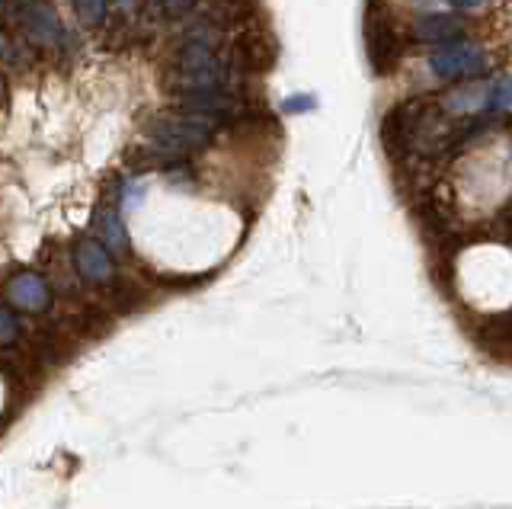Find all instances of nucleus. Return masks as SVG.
Segmentation results:
<instances>
[{"mask_svg":"<svg viewBox=\"0 0 512 509\" xmlns=\"http://www.w3.org/2000/svg\"><path fill=\"white\" fill-rule=\"evenodd\" d=\"M218 125L205 116H192V113H160L151 129H148V141H151V154L160 157V161L176 164L183 161L186 154L205 148L208 141L215 138Z\"/></svg>","mask_w":512,"mask_h":509,"instance_id":"1","label":"nucleus"},{"mask_svg":"<svg viewBox=\"0 0 512 509\" xmlns=\"http://www.w3.org/2000/svg\"><path fill=\"white\" fill-rule=\"evenodd\" d=\"M426 68L439 84H464L474 81V77H484V71L490 68V55L480 42L458 39L432 49L426 58Z\"/></svg>","mask_w":512,"mask_h":509,"instance_id":"2","label":"nucleus"},{"mask_svg":"<svg viewBox=\"0 0 512 509\" xmlns=\"http://www.w3.org/2000/svg\"><path fill=\"white\" fill-rule=\"evenodd\" d=\"M13 20L20 23L23 36L39 49H64V42H68V29H64L48 0H16Z\"/></svg>","mask_w":512,"mask_h":509,"instance_id":"3","label":"nucleus"},{"mask_svg":"<svg viewBox=\"0 0 512 509\" xmlns=\"http://www.w3.org/2000/svg\"><path fill=\"white\" fill-rule=\"evenodd\" d=\"M365 45H368V61H372L375 74H391L397 68L400 55H404V39H400L397 26L384 17L378 20L375 13H368V26H365Z\"/></svg>","mask_w":512,"mask_h":509,"instance_id":"4","label":"nucleus"},{"mask_svg":"<svg viewBox=\"0 0 512 509\" xmlns=\"http://www.w3.org/2000/svg\"><path fill=\"white\" fill-rule=\"evenodd\" d=\"M468 33L471 20L464 13H420V17L410 20V39L420 45H432V49L468 39Z\"/></svg>","mask_w":512,"mask_h":509,"instance_id":"5","label":"nucleus"},{"mask_svg":"<svg viewBox=\"0 0 512 509\" xmlns=\"http://www.w3.org/2000/svg\"><path fill=\"white\" fill-rule=\"evenodd\" d=\"M423 109H426V100H404L384 116L381 138H384V148L394 157L413 151V135H416V125H420Z\"/></svg>","mask_w":512,"mask_h":509,"instance_id":"6","label":"nucleus"},{"mask_svg":"<svg viewBox=\"0 0 512 509\" xmlns=\"http://www.w3.org/2000/svg\"><path fill=\"white\" fill-rule=\"evenodd\" d=\"M490 93H493V77H474V81L455 84L452 90L439 100L442 113L452 116H484L490 113Z\"/></svg>","mask_w":512,"mask_h":509,"instance_id":"7","label":"nucleus"},{"mask_svg":"<svg viewBox=\"0 0 512 509\" xmlns=\"http://www.w3.org/2000/svg\"><path fill=\"white\" fill-rule=\"evenodd\" d=\"M74 266H77V273L90 282H109L112 273H116V263H112L109 250L103 244H96L93 237H84V241L74 247Z\"/></svg>","mask_w":512,"mask_h":509,"instance_id":"8","label":"nucleus"},{"mask_svg":"<svg viewBox=\"0 0 512 509\" xmlns=\"http://www.w3.org/2000/svg\"><path fill=\"white\" fill-rule=\"evenodd\" d=\"M7 301L20 311H42L48 305V285L36 273H16L7 285Z\"/></svg>","mask_w":512,"mask_h":509,"instance_id":"9","label":"nucleus"},{"mask_svg":"<svg viewBox=\"0 0 512 509\" xmlns=\"http://www.w3.org/2000/svg\"><path fill=\"white\" fill-rule=\"evenodd\" d=\"M93 231L96 244H103L106 250H116V253H125L128 250V237H125V225L116 209H109V205H103L100 212L93 215Z\"/></svg>","mask_w":512,"mask_h":509,"instance_id":"10","label":"nucleus"},{"mask_svg":"<svg viewBox=\"0 0 512 509\" xmlns=\"http://www.w3.org/2000/svg\"><path fill=\"white\" fill-rule=\"evenodd\" d=\"M109 4H112V0H74V13H77L80 23L100 26L106 20V13H109Z\"/></svg>","mask_w":512,"mask_h":509,"instance_id":"11","label":"nucleus"},{"mask_svg":"<svg viewBox=\"0 0 512 509\" xmlns=\"http://www.w3.org/2000/svg\"><path fill=\"white\" fill-rule=\"evenodd\" d=\"M0 61L10 68H20L29 61V49H23V45L16 42L10 33H4V29H0Z\"/></svg>","mask_w":512,"mask_h":509,"instance_id":"12","label":"nucleus"},{"mask_svg":"<svg viewBox=\"0 0 512 509\" xmlns=\"http://www.w3.org/2000/svg\"><path fill=\"white\" fill-rule=\"evenodd\" d=\"M144 199V186L141 183H122L119 189V202H122V209H138V202Z\"/></svg>","mask_w":512,"mask_h":509,"instance_id":"13","label":"nucleus"},{"mask_svg":"<svg viewBox=\"0 0 512 509\" xmlns=\"http://www.w3.org/2000/svg\"><path fill=\"white\" fill-rule=\"evenodd\" d=\"M16 333H20V324H16V317L7 308H0V343H13Z\"/></svg>","mask_w":512,"mask_h":509,"instance_id":"14","label":"nucleus"},{"mask_svg":"<svg viewBox=\"0 0 512 509\" xmlns=\"http://www.w3.org/2000/svg\"><path fill=\"white\" fill-rule=\"evenodd\" d=\"M202 4V0H160V7H164L170 17H183V13H192Z\"/></svg>","mask_w":512,"mask_h":509,"instance_id":"15","label":"nucleus"},{"mask_svg":"<svg viewBox=\"0 0 512 509\" xmlns=\"http://www.w3.org/2000/svg\"><path fill=\"white\" fill-rule=\"evenodd\" d=\"M170 183H173V186L192 183V170H189V167H180V164H176V167H170Z\"/></svg>","mask_w":512,"mask_h":509,"instance_id":"16","label":"nucleus"},{"mask_svg":"<svg viewBox=\"0 0 512 509\" xmlns=\"http://www.w3.org/2000/svg\"><path fill=\"white\" fill-rule=\"evenodd\" d=\"M311 106H314V97H292L285 103L288 113H301V109H311Z\"/></svg>","mask_w":512,"mask_h":509,"instance_id":"17","label":"nucleus"},{"mask_svg":"<svg viewBox=\"0 0 512 509\" xmlns=\"http://www.w3.org/2000/svg\"><path fill=\"white\" fill-rule=\"evenodd\" d=\"M448 4H452L455 10H461V13H471V10H480L487 4V0H448Z\"/></svg>","mask_w":512,"mask_h":509,"instance_id":"18","label":"nucleus"},{"mask_svg":"<svg viewBox=\"0 0 512 509\" xmlns=\"http://www.w3.org/2000/svg\"><path fill=\"white\" fill-rule=\"evenodd\" d=\"M132 4H135V0H116V7H122V10H128Z\"/></svg>","mask_w":512,"mask_h":509,"instance_id":"19","label":"nucleus"},{"mask_svg":"<svg viewBox=\"0 0 512 509\" xmlns=\"http://www.w3.org/2000/svg\"><path fill=\"white\" fill-rule=\"evenodd\" d=\"M4 93H7V87H4V77H0V100H4Z\"/></svg>","mask_w":512,"mask_h":509,"instance_id":"20","label":"nucleus"},{"mask_svg":"<svg viewBox=\"0 0 512 509\" xmlns=\"http://www.w3.org/2000/svg\"><path fill=\"white\" fill-rule=\"evenodd\" d=\"M151 4H160V0H151Z\"/></svg>","mask_w":512,"mask_h":509,"instance_id":"21","label":"nucleus"}]
</instances>
